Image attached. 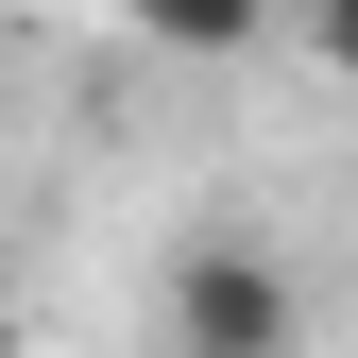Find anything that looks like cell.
<instances>
[{
	"mask_svg": "<svg viewBox=\"0 0 358 358\" xmlns=\"http://www.w3.org/2000/svg\"><path fill=\"white\" fill-rule=\"evenodd\" d=\"M171 341L188 358H307V290L256 239H188L171 256Z\"/></svg>",
	"mask_w": 358,
	"mask_h": 358,
	"instance_id": "1",
	"label": "cell"
},
{
	"mask_svg": "<svg viewBox=\"0 0 358 358\" xmlns=\"http://www.w3.org/2000/svg\"><path fill=\"white\" fill-rule=\"evenodd\" d=\"M307 52H324V69H358V17H324V34H307Z\"/></svg>",
	"mask_w": 358,
	"mask_h": 358,
	"instance_id": "2",
	"label": "cell"
},
{
	"mask_svg": "<svg viewBox=\"0 0 358 358\" xmlns=\"http://www.w3.org/2000/svg\"><path fill=\"white\" fill-rule=\"evenodd\" d=\"M0 358H17V290H0Z\"/></svg>",
	"mask_w": 358,
	"mask_h": 358,
	"instance_id": "3",
	"label": "cell"
}]
</instances>
